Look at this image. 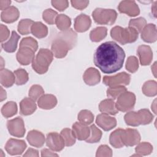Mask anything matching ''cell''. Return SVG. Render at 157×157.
<instances>
[{"label":"cell","mask_w":157,"mask_h":157,"mask_svg":"<svg viewBox=\"0 0 157 157\" xmlns=\"http://www.w3.org/2000/svg\"><path fill=\"white\" fill-rule=\"evenodd\" d=\"M121 139L124 145L131 147L140 142V135L137 130L135 129H123L121 132Z\"/></svg>","instance_id":"10"},{"label":"cell","mask_w":157,"mask_h":157,"mask_svg":"<svg viewBox=\"0 0 157 157\" xmlns=\"http://www.w3.org/2000/svg\"><path fill=\"white\" fill-rule=\"evenodd\" d=\"M57 15V12L52 10V9H47L43 12L42 18L49 25H53L55 23Z\"/></svg>","instance_id":"44"},{"label":"cell","mask_w":157,"mask_h":157,"mask_svg":"<svg viewBox=\"0 0 157 157\" xmlns=\"http://www.w3.org/2000/svg\"><path fill=\"white\" fill-rule=\"evenodd\" d=\"M156 1H155V2H154V4H153V5L151 6V12H152V13H153V15H154V16L156 17Z\"/></svg>","instance_id":"54"},{"label":"cell","mask_w":157,"mask_h":157,"mask_svg":"<svg viewBox=\"0 0 157 157\" xmlns=\"http://www.w3.org/2000/svg\"><path fill=\"white\" fill-rule=\"evenodd\" d=\"M137 53L142 66H147L151 63L153 59V52L150 47L145 45H139Z\"/></svg>","instance_id":"16"},{"label":"cell","mask_w":157,"mask_h":157,"mask_svg":"<svg viewBox=\"0 0 157 157\" xmlns=\"http://www.w3.org/2000/svg\"><path fill=\"white\" fill-rule=\"evenodd\" d=\"M53 59V54L52 51L47 48H40L32 62V67L39 74H45Z\"/></svg>","instance_id":"3"},{"label":"cell","mask_w":157,"mask_h":157,"mask_svg":"<svg viewBox=\"0 0 157 157\" xmlns=\"http://www.w3.org/2000/svg\"><path fill=\"white\" fill-rule=\"evenodd\" d=\"M26 147V144L24 140L11 138L7 142L5 149L10 155H20L23 153Z\"/></svg>","instance_id":"12"},{"label":"cell","mask_w":157,"mask_h":157,"mask_svg":"<svg viewBox=\"0 0 157 157\" xmlns=\"http://www.w3.org/2000/svg\"><path fill=\"white\" fill-rule=\"evenodd\" d=\"M0 39H1V42H2L5 40H6L9 36H10V31L7 27L2 24L1 25V29H0Z\"/></svg>","instance_id":"49"},{"label":"cell","mask_w":157,"mask_h":157,"mask_svg":"<svg viewBox=\"0 0 157 157\" xmlns=\"http://www.w3.org/2000/svg\"><path fill=\"white\" fill-rule=\"evenodd\" d=\"M156 62H155L154 64H153V66H151V71H152L155 77H156Z\"/></svg>","instance_id":"55"},{"label":"cell","mask_w":157,"mask_h":157,"mask_svg":"<svg viewBox=\"0 0 157 157\" xmlns=\"http://www.w3.org/2000/svg\"><path fill=\"white\" fill-rule=\"evenodd\" d=\"M0 88H1V98H0V100H1V101H3L4 100H5L6 99L7 94H6V91L4 90L2 87H1Z\"/></svg>","instance_id":"53"},{"label":"cell","mask_w":157,"mask_h":157,"mask_svg":"<svg viewBox=\"0 0 157 157\" xmlns=\"http://www.w3.org/2000/svg\"><path fill=\"white\" fill-rule=\"evenodd\" d=\"M96 123L100 128L105 131L112 129L117 125L115 118L105 113L98 115L96 119Z\"/></svg>","instance_id":"15"},{"label":"cell","mask_w":157,"mask_h":157,"mask_svg":"<svg viewBox=\"0 0 157 157\" xmlns=\"http://www.w3.org/2000/svg\"><path fill=\"white\" fill-rule=\"evenodd\" d=\"M14 74L16 78V84L21 85L25 84L29 80L28 74L26 70L23 69H18L14 71Z\"/></svg>","instance_id":"40"},{"label":"cell","mask_w":157,"mask_h":157,"mask_svg":"<svg viewBox=\"0 0 157 157\" xmlns=\"http://www.w3.org/2000/svg\"><path fill=\"white\" fill-rule=\"evenodd\" d=\"M91 25V20L90 17L83 13L77 16L74 20V29L78 33L86 31L90 28Z\"/></svg>","instance_id":"19"},{"label":"cell","mask_w":157,"mask_h":157,"mask_svg":"<svg viewBox=\"0 0 157 157\" xmlns=\"http://www.w3.org/2000/svg\"><path fill=\"white\" fill-rule=\"evenodd\" d=\"M20 38V36L15 31H13L9 40L2 44V48L8 53L14 52L17 49V44Z\"/></svg>","instance_id":"27"},{"label":"cell","mask_w":157,"mask_h":157,"mask_svg":"<svg viewBox=\"0 0 157 157\" xmlns=\"http://www.w3.org/2000/svg\"><path fill=\"white\" fill-rule=\"evenodd\" d=\"M0 75L1 83L4 87L9 88L12 86L14 84L15 81H16L14 73L7 69H1L0 71Z\"/></svg>","instance_id":"26"},{"label":"cell","mask_w":157,"mask_h":157,"mask_svg":"<svg viewBox=\"0 0 157 157\" xmlns=\"http://www.w3.org/2000/svg\"><path fill=\"white\" fill-rule=\"evenodd\" d=\"M11 4V1H4L1 0L0 1V9L1 10H4L8 7H9L10 4Z\"/></svg>","instance_id":"52"},{"label":"cell","mask_w":157,"mask_h":157,"mask_svg":"<svg viewBox=\"0 0 157 157\" xmlns=\"http://www.w3.org/2000/svg\"><path fill=\"white\" fill-rule=\"evenodd\" d=\"M23 156H34L37 157L39 156V152L37 150H35L32 148H29L26 151V153L23 155Z\"/></svg>","instance_id":"50"},{"label":"cell","mask_w":157,"mask_h":157,"mask_svg":"<svg viewBox=\"0 0 157 157\" xmlns=\"http://www.w3.org/2000/svg\"><path fill=\"white\" fill-rule=\"evenodd\" d=\"M112 156L111 148L106 145H101L96 151V157H110Z\"/></svg>","instance_id":"46"},{"label":"cell","mask_w":157,"mask_h":157,"mask_svg":"<svg viewBox=\"0 0 157 157\" xmlns=\"http://www.w3.org/2000/svg\"><path fill=\"white\" fill-rule=\"evenodd\" d=\"M151 110L153 111V112L156 114V99L154 100L153 102L151 104Z\"/></svg>","instance_id":"56"},{"label":"cell","mask_w":157,"mask_h":157,"mask_svg":"<svg viewBox=\"0 0 157 157\" xmlns=\"http://www.w3.org/2000/svg\"><path fill=\"white\" fill-rule=\"evenodd\" d=\"M107 33V29L105 27L99 26L93 29L90 33V38L91 41L98 42L104 39Z\"/></svg>","instance_id":"30"},{"label":"cell","mask_w":157,"mask_h":157,"mask_svg":"<svg viewBox=\"0 0 157 157\" xmlns=\"http://www.w3.org/2000/svg\"><path fill=\"white\" fill-rule=\"evenodd\" d=\"M139 68V61L134 56H130L128 58L126 63V69L131 73H134Z\"/></svg>","instance_id":"43"},{"label":"cell","mask_w":157,"mask_h":157,"mask_svg":"<svg viewBox=\"0 0 157 157\" xmlns=\"http://www.w3.org/2000/svg\"><path fill=\"white\" fill-rule=\"evenodd\" d=\"M46 145L53 151H60L64 148L65 143L61 134L52 132L47 135Z\"/></svg>","instance_id":"11"},{"label":"cell","mask_w":157,"mask_h":157,"mask_svg":"<svg viewBox=\"0 0 157 157\" xmlns=\"http://www.w3.org/2000/svg\"><path fill=\"white\" fill-rule=\"evenodd\" d=\"M141 38L147 43H153L157 39L156 25L153 23L146 25L141 31Z\"/></svg>","instance_id":"18"},{"label":"cell","mask_w":157,"mask_h":157,"mask_svg":"<svg viewBox=\"0 0 157 157\" xmlns=\"http://www.w3.org/2000/svg\"><path fill=\"white\" fill-rule=\"evenodd\" d=\"M99 109L102 113L107 115H114L118 112L113 99L110 98L102 101L99 105Z\"/></svg>","instance_id":"25"},{"label":"cell","mask_w":157,"mask_h":157,"mask_svg":"<svg viewBox=\"0 0 157 157\" xmlns=\"http://www.w3.org/2000/svg\"><path fill=\"white\" fill-rule=\"evenodd\" d=\"M72 131L78 140H86L90 134V128L80 122H75L72 125Z\"/></svg>","instance_id":"20"},{"label":"cell","mask_w":157,"mask_h":157,"mask_svg":"<svg viewBox=\"0 0 157 157\" xmlns=\"http://www.w3.org/2000/svg\"><path fill=\"white\" fill-rule=\"evenodd\" d=\"M1 69H3V68H2V66L4 65V64H3V62H2V61H3V59H2V57H1Z\"/></svg>","instance_id":"57"},{"label":"cell","mask_w":157,"mask_h":157,"mask_svg":"<svg viewBox=\"0 0 157 157\" xmlns=\"http://www.w3.org/2000/svg\"><path fill=\"white\" fill-rule=\"evenodd\" d=\"M123 129L118 128L113 131L109 137V142L112 146L116 148H120L124 146L121 139V132Z\"/></svg>","instance_id":"33"},{"label":"cell","mask_w":157,"mask_h":157,"mask_svg":"<svg viewBox=\"0 0 157 157\" xmlns=\"http://www.w3.org/2000/svg\"><path fill=\"white\" fill-rule=\"evenodd\" d=\"M26 139L31 145L37 148L42 147L45 141L44 135L37 130L30 131L28 133Z\"/></svg>","instance_id":"21"},{"label":"cell","mask_w":157,"mask_h":157,"mask_svg":"<svg viewBox=\"0 0 157 157\" xmlns=\"http://www.w3.org/2000/svg\"><path fill=\"white\" fill-rule=\"evenodd\" d=\"M35 52L31 48L23 47H20L16 55V58L18 63L21 65H28L33 62L35 58Z\"/></svg>","instance_id":"14"},{"label":"cell","mask_w":157,"mask_h":157,"mask_svg":"<svg viewBox=\"0 0 157 157\" xmlns=\"http://www.w3.org/2000/svg\"><path fill=\"white\" fill-rule=\"evenodd\" d=\"M77 35L72 29L58 33L52 43V52L57 58H63L66 56L69 50L76 45Z\"/></svg>","instance_id":"2"},{"label":"cell","mask_w":157,"mask_h":157,"mask_svg":"<svg viewBox=\"0 0 157 157\" xmlns=\"http://www.w3.org/2000/svg\"><path fill=\"white\" fill-rule=\"evenodd\" d=\"M63 139H64L65 145L67 147H71L75 143V136L72 131L69 128L63 129L60 133Z\"/></svg>","instance_id":"34"},{"label":"cell","mask_w":157,"mask_h":157,"mask_svg":"<svg viewBox=\"0 0 157 157\" xmlns=\"http://www.w3.org/2000/svg\"><path fill=\"white\" fill-rule=\"evenodd\" d=\"M130 80L131 75L125 72H120L113 76H104L103 77V83L110 87L128 85Z\"/></svg>","instance_id":"8"},{"label":"cell","mask_w":157,"mask_h":157,"mask_svg":"<svg viewBox=\"0 0 157 157\" xmlns=\"http://www.w3.org/2000/svg\"><path fill=\"white\" fill-rule=\"evenodd\" d=\"M146 20L143 17L131 19L129 22V27L135 29L139 33L142 31L144 26L146 25Z\"/></svg>","instance_id":"42"},{"label":"cell","mask_w":157,"mask_h":157,"mask_svg":"<svg viewBox=\"0 0 157 157\" xmlns=\"http://www.w3.org/2000/svg\"><path fill=\"white\" fill-rule=\"evenodd\" d=\"M31 33L37 38H44L48 34V28L40 21L34 22L31 26Z\"/></svg>","instance_id":"28"},{"label":"cell","mask_w":157,"mask_h":157,"mask_svg":"<svg viewBox=\"0 0 157 157\" xmlns=\"http://www.w3.org/2000/svg\"><path fill=\"white\" fill-rule=\"evenodd\" d=\"M44 93V90L39 85H33L29 90V96L34 101L38 100Z\"/></svg>","instance_id":"41"},{"label":"cell","mask_w":157,"mask_h":157,"mask_svg":"<svg viewBox=\"0 0 157 157\" xmlns=\"http://www.w3.org/2000/svg\"><path fill=\"white\" fill-rule=\"evenodd\" d=\"M143 93L148 97H152L156 95L157 83L155 80H148L144 83L142 88Z\"/></svg>","instance_id":"31"},{"label":"cell","mask_w":157,"mask_h":157,"mask_svg":"<svg viewBox=\"0 0 157 157\" xmlns=\"http://www.w3.org/2000/svg\"><path fill=\"white\" fill-rule=\"evenodd\" d=\"M83 79L86 85L94 86L100 82L101 74L98 69L94 67H89L85 71Z\"/></svg>","instance_id":"17"},{"label":"cell","mask_w":157,"mask_h":157,"mask_svg":"<svg viewBox=\"0 0 157 157\" xmlns=\"http://www.w3.org/2000/svg\"><path fill=\"white\" fill-rule=\"evenodd\" d=\"M153 118L154 116L152 113L146 109H140L138 112L131 111L126 113L124 116L125 123L131 126L150 124L153 121Z\"/></svg>","instance_id":"4"},{"label":"cell","mask_w":157,"mask_h":157,"mask_svg":"<svg viewBox=\"0 0 157 157\" xmlns=\"http://www.w3.org/2000/svg\"><path fill=\"white\" fill-rule=\"evenodd\" d=\"M51 3L53 7H54L56 9L58 10L59 11H63L69 6V2L66 0L52 1Z\"/></svg>","instance_id":"47"},{"label":"cell","mask_w":157,"mask_h":157,"mask_svg":"<svg viewBox=\"0 0 157 157\" xmlns=\"http://www.w3.org/2000/svg\"><path fill=\"white\" fill-rule=\"evenodd\" d=\"M125 53L123 48L113 41L101 44L94 54V63L105 74L119 71L123 65Z\"/></svg>","instance_id":"1"},{"label":"cell","mask_w":157,"mask_h":157,"mask_svg":"<svg viewBox=\"0 0 157 157\" xmlns=\"http://www.w3.org/2000/svg\"><path fill=\"white\" fill-rule=\"evenodd\" d=\"M136 153L139 156H146L153 151V146L149 142H143L139 143L135 148Z\"/></svg>","instance_id":"35"},{"label":"cell","mask_w":157,"mask_h":157,"mask_svg":"<svg viewBox=\"0 0 157 157\" xmlns=\"http://www.w3.org/2000/svg\"><path fill=\"white\" fill-rule=\"evenodd\" d=\"M126 91V88L124 86L120 85L110 87L107 90L106 93L107 97H109L110 99L114 100L117 99L121 94Z\"/></svg>","instance_id":"39"},{"label":"cell","mask_w":157,"mask_h":157,"mask_svg":"<svg viewBox=\"0 0 157 157\" xmlns=\"http://www.w3.org/2000/svg\"><path fill=\"white\" fill-rule=\"evenodd\" d=\"M138 35L139 33L131 27L122 28L116 26L110 31L112 38L123 45L135 42L138 38Z\"/></svg>","instance_id":"5"},{"label":"cell","mask_w":157,"mask_h":157,"mask_svg":"<svg viewBox=\"0 0 157 157\" xmlns=\"http://www.w3.org/2000/svg\"><path fill=\"white\" fill-rule=\"evenodd\" d=\"M120 13H126L129 17H136L140 13L139 7L134 1H121L118 6Z\"/></svg>","instance_id":"13"},{"label":"cell","mask_w":157,"mask_h":157,"mask_svg":"<svg viewBox=\"0 0 157 157\" xmlns=\"http://www.w3.org/2000/svg\"><path fill=\"white\" fill-rule=\"evenodd\" d=\"M72 6L78 10L85 9L89 4V1H71Z\"/></svg>","instance_id":"48"},{"label":"cell","mask_w":157,"mask_h":157,"mask_svg":"<svg viewBox=\"0 0 157 157\" xmlns=\"http://www.w3.org/2000/svg\"><path fill=\"white\" fill-rule=\"evenodd\" d=\"M34 21L31 19H23L18 25V31L22 35H27L31 33V26Z\"/></svg>","instance_id":"36"},{"label":"cell","mask_w":157,"mask_h":157,"mask_svg":"<svg viewBox=\"0 0 157 157\" xmlns=\"http://www.w3.org/2000/svg\"><path fill=\"white\" fill-rule=\"evenodd\" d=\"M78 121L86 125L90 124L94 120V115L88 110H82L78 114Z\"/></svg>","instance_id":"38"},{"label":"cell","mask_w":157,"mask_h":157,"mask_svg":"<svg viewBox=\"0 0 157 157\" xmlns=\"http://www.w3.org/2000/svg\"><path fill=\"white\" fill-rule=\"evenodd\" d=\"M36 108L35 101L30 98H24L20 103V112L24 116L31 115L35 112Z\"/></svg>","instance_id":"22"},{"label":"cell","mask_w":157,"mask_h":157,"mask_svg":"<svg viewBox=\"0 0 157 157\" xmlns=\"http://www.w3.org/2000/svg\"><path fill=\"white\" fill-rule=\"evenodd\" d=\"M94 21L99 25L113 24L117 17V13L113 9L96 8L92 13Z\"/></svg>","instance_id":"6"},{"label":"cell","mask_w":157,"mask_h":157,"mask_svg":"<svg viewBox=\"0 0 157 157\" xmlns=\"http://www.w3.org/2000/svg\"><path fill=\"white\" fill-rule=\"evenodd\" d=\"M17 112V105L13 101H9L6 103L1 109L2 115L5 118L12 117Z\"/></svg>","instance_id":"32"},{"label":"cell","mask_w":157,"mask_h":157,"mask_svg":"<svg viewBox=\"0 0 157 157\" xmlns=\"http://www.w3.org/2000/svg\"><path fill=\"white\" fill-rule=\"evenodd\" d=\"M20 16L19 10L15 6H10L3 10L1 14V20L6 23H11L17 21Z\"/></svg>","instance_id":"23"},{"label":"cell","mask_w":157,"mask_h":157,"mask_svg":"<svg viewBox=\"0 0 157 157\" xmlns=\"http://www.w3.org/2000/svg\"><path fill=\"white\" fill-rule=\"evenodd\" d=\"M41 156H58V155L49 149L44 148L41 151Z\"/></svg>","instance_id":"51"},{"label":"cell","mask_w":157,"mask_h":157,"mask_svg":"<svg viewBox=\"0 0 157 157\" xmlns=\"http://www.w3.org/2000/svg\"><path fill=\"white\" fill-rule=\"evenodd\" d=\"M90 134L88 138L86 140L87 143H96L98 142L102 137V131L98 128L94 124H92L90 127Z\"/></svg>","instance_id":"37"},{"label":"cell","mask_w":157,"mask_h":157,"mask_svg":"<svg viewBox=\"0 0 157 157\" xmlns=\"http://www.w3.org/2000/svg\"><path fill=\"white\" fill-rule=\"evenodd\" d=\"M55 23L57 28L61 31H63L69 29L71 20L68 16L64 14H59L56 16Z\"/></svg>","instance_id":"29"},{"label":"cell","mask_w":157,"mask_h":157,"mask_svg":"<svg viewBox=\"0 0 157 157\" xmlns=\"http://www.w3.org/2000/svg\"><path fill=\"white\" fill-rule=\"evenodd\" d=\"M117 98L115 105L118 110L125 112L134 108L136 103V96L133 93L126 91Z\"/></svg>","instance_id":"7"},{"label":"cell","mask_w":157,"mask_h":157,"mask_svg":"<svg viewBox=\"0 0 157 157\" xmlns=\"http://www.w3.org/2000/svg\"><path fill=\"white\" fill-rule=\"evenodd\" d=\"M7 128L10 134L15 137H22L25 134V123L21 117H18L7 121Z\"/></svg>","instance_id":"9"},{"label":"cell","mask_w":157,"mask_h":157,"mask_svg":"<svg viewBox=\"0 0 157 157\" xmlns=\"http://www.w3.org/2000/svg\"><path fill=\"white\" fill-rule=\"evenodd\" d=\"M26 47L32 48L34 52H36L38 48V43L36 40L31 37H25L21 39L20 43V47Z\"/></svg>","instance_id":"45"},{"label":"cell","mask_w":157,"mask_h":157,"mask_svg":"<svg viewBox=\"0 0 157 157\" xmlns=\"http://www.w3.org/2000/svg\"><path fill=\"white\" fill-rule=\"evenodd\" d=\"M38 106L42 109H52L56 106L57 99L53 94H43L37 100Z\"/></svg>","instance_id":"24"}]
</instances>
